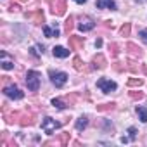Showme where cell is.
<instances>
[{
    "label": "cell",
    "instance_id": "obj_1",
    "mask_svg": "<svg viewBox=\"0 0 147 147\" xmlns=\"http://www.w3.org/2000/svg\"><path fill=\"white\" fill-rule=\"evenodd\" d=\"M26 87L31 92H38V88H40V73L38 71H35V69L28 71V75H26Z\"/></svg>",
    "mask_w": 147,
    "mask_h": 147
},
{
    "label": "cell",
    "instance_id": "obj_2",
    "mask_svg": "<svg viewBox=\"0 0 147 147\" xmlns=\"http://www.w3.org/2000/svg\"><path fill=\"white\" fill-rule=\"evenodd\" d=\"M49 76H50V82L55 85V88H62L66 85V82H67V75H66L64 71H54V69H50L49 71Z\"/></svg>",
    "mask_w": 147,
    "mask_h": 147
},
{
    "label": "cell",
    "instance_id": "obj_3",
    "mask_svg": "<svg viewBox=\"0 0 147 147\" xmlns=\"http://www.w3.org/2000/svg\"><path fill=\"white\" fill-rule=\"evenodd\" d=\"M57 128H61V123H59V121H55V119L50 118V116L43 118V121H42V130H43L47 135H52Z\"/></svg>",
    "mask_w": 147,
    "mask_h": 147
},
{
    "label": "cell",
    "instance_id": "obj_4",
    "mask_svg": "<svg viewBox=\"0 0 147 147\" xmlns=\"http://www.w3.org/2000/svg\"><path fill=\"white\" fill-rule=\"evenodd\" d=\"M97 87H99L104 94H111V92H114V90L118 88L116 82L107 80V78H99V80H97Z\"/></svg>",
    "mask_w": 147,
    "mask_h": 147
},
{
    "label": "cell",
    "instance_id": "obj_5",
    "mask_svg": "<svg viewBox=\"0 0 147 147\" xmlns=\"http://www.w3.org/2000/svg\"><path fill=\"white\" fill-rule=\"evenodd\" d=\"M4 94L9 97V99H14V100H21L24 97V92H21L16 85H9V87H4Z\"/></svg>",
    "mask_w": 147,
    "mask_h": 147
},
{
    "label": "cell",
    "instance_id": "obj_6",
    "mask_svg": "<svg viewBox=\"0 0 147 147\" xmlns=\"http://www.w3.org/2000/svg\"><path fill=\"white\" fill-rule=\"evenodd\" d=\"M66 0H55L52 2V14L54 16H64L66 14Z\"/></svg>",
    "mask_w": 147,
    "mask_h": 147
},
{
    "label": "cell",
    "instance_id": "obj_7",
    "mask_svg": "<svg viewBox=\"0 0 147 147\" xmlns=\"http://www.w3.org/2000/svg\"><path fill=\"white\" fill-rule=\"evenodd\" d=\"M67 40H69V49L71 50H76V49L83 47V43H85V38L83 36H76V35H69Z\"/></svg>",
    "mask_w": 147,
    "mask_h": 147
},
{
    "label": "cell",
    "instance_id": "obj_8",
    "mask_svg": "<svg viewBox=\"0 0 147 147\" xmlns=\"http://www.w3.org/2000/svg\"><path fill=\"white\" fill-rule=\"evenodd\" d=\"M26 18H28L33 24H42L45 16H43V11L38 9V11H35V12H26Z\"/></svg>",
    "mask_w": 147,
    "mask_h": 147
},
{
    "label": "cell",
    "instance_id": "obj_9",
    "mask_svg": "<svg viewBox=\"0 0 147 147\" xmlns=\"http://www.w3.org/2000/svg\"><path fill=\"white\" fill-rule=\"evenodd\" d=\"M126 49H128V55L130 57H133V59H138V57H142L144 55V50L138 47V45H135V43H126Z\"/></svg>",
    "mask_w": 147,
    "mask_h": 147
},
{
    "label": "cell",
    "instance_id": "obj_10",
    "mask_svg": "<svg viewBox=\"0 0 147 147\" xmlns=\"http://www.w3.org/2000/svg\"><path fill=\"white\" fill-rule=\"evenodd\" d=\"M106 66H107V61H106V57H104L102 54L94 55V59H92V67H95V69H104Z\"/></svg>",
    "mask_w": 147,
    "mask_h": 147
},
{
    "label": "cell",
    "instance_id": "obj_11",
    "mask_svg": "<svg viewBox=\"0 0 147 147\" xmlns=\"http://www.w3.org/2000/svg\"><path fill=\"white\" fill-rule=\"evenodd\" d=\"M78 28H80V31H90V30H94L95 28V23H94V19H90V18H82V23L78 24Z\"/></svg>",
    "mask_w": 147,
    "mask_h": 147
},
{
    "label": "cell",
    "instance_id": "obj_12",
    "mask_svg": "<svg viewBox=\"0 0 147 147\" xmlns=\"http://www.w3.org/2000/svg\"><path fill=\"white\" fill-rule=\"evenodd\" d=\"M95 7L97 9H111V11H116V2L114 0H97L95 2Z\"/></svg>",
    "mask_w": 147,
    "mask_h": 147
},
{
    "label": "cell",
    "instance_id": "obj_13",
    "mask_svg": "<svg viewBox=\"0 0 147 147\" xmlns=\"http://www.w3.org/2000/svg\"><path fill=\"white\" fill-rule=\"evenodd\" d=\"M35 123V116L33 114H28V113H23L19 116V125L21 126H31Z\"/></svg>",
    "mask_w": 147,
    "mask_h": 147
},
{
    "label": "cell",
    "instance_id": "obj_14",
    "mask_svg": "<svg viewBox=\"0 0 147 147\" xmlns=\"http://www.w3.org/2000/svg\"><path fill=\"white\" fill-rule=\"evenodd\" d=\"M69 52H71V50H67V49H64V47H61V45H57V47L52 49L54 57H59V59H66V57L69 55Z\"/></svg>",
    "mask_w": 147,
    "mask_h": 147
},
{
    "label": "cell",
    "instance_id": "obj_15",
    "mask_svg": "<svg viewBox=\"0 0 147 147\" xmlns=\"http://www.w3.org/2000/svg\"><path fill=\"white\" fill-rule=\"evenodd\" d=\"M43 35H45L47 38H54V36L57 38V36H59V30H57L55 26H54V28H49V26H43Z\"/></svg>",
    "mask_w": 147,
    "mask_h": 147
},
{
    "label": "cell",
    "instance_id": "obj_16",
    "mask_svg": "<svg viewBox=\"0 0 147 147\" xmlns=\"http://www.w3.org/2000/svg\"><path fill=\"white\" fill-rule=\"evenodd\" d=\"M87 126H88V118H87V116H80V118L76 119V130H78V131H83Z\"/></svg>",
    "mask_w": 147,
    "mask_h": 147
},
{
    "label": "cell",
    "instance_id": "obj_17",
    "mask_svg": "<svg viewBox=\"0 0 147 147\" xmlns=\"http://www.w3.org/2000/svg\"><path fill=\"white\" fill-rule=\"evenodd\" d=\"M137 114H138V119H140L142 123H147V107L137 106Z\"/></svg>",
    "mask_w": 147,
    "mask_h": 147
},
{
    "label": "cell",
    "instance_id": "obj_18",
    "mask_svg": "<svg viewBox=\"0 0 147 147\" xmlns=\"http://www.w3.org/2000/svg\"><path fill=\"white\" fill-rule=\"evenodd\" d=\"M19 113H11V114H5V121L9 123V125H12V123H19Z\"/></svg>",
    "mask_w": 147,
    "mask_h": 147
},
{
    "label": "cell",
    "instance_id": "obj_19",
    "mask_svg": "<svg viewBox=\"0 0 147 147\" xmlns=\"http://www.w3.org/2000/svg\"><path fill=\"white\" fill-rule=\"evenodd\" d=\"M73 66H75V69H76V71H83V69H85V64H83V61H82L78 55L73 57Z\"/></svg>",
    "mask_w": 147,
    "mask_h": 147
},
{
    "label": "cell",
    "instance_id": "obj_20",
    "mask_svg": "<svg viewBox=\"0 0 147 147\" xmlns=\"http://www.w3.org/2000/svg\"><path fill=\"white\" fill-rule=\"evenodd\" d=\"M52 106H54L55 109L62 111V109H66L69 104H66V102H64V100H61V99H52Z\"/></svg>",
    "mask_w": 147,
    "mask_h": 147
},
{
    "label": "cell",
    "instance_id": "obj_21",
    "mask_svg": "<svg viewBox=\"0 0 147 147\" xmlns=\"http://www.w3.org/2000/svg\"><path fill=\"white\" fill-rule=\"evenodd\" d=\"M73 23H75V19H73L71 16L66 19V23H64V33L66 35H69L71 33V30H73V26H75V24H73Z\"/></svg>",
    "mask_w": 147,
    "mask_h": 147
},
{
    "label": "cell",
    "instance_id": "obj_22",
    "mask_svg": "<svg viewBox=\"0 0 147 147\" xmlns=\"http://www.w3.org/2000/svg\"><path fill=\"white\" fill-rule=\"evenodd\" d=\"M114 102H107V104H100V106H97V111H100V113H106V111H113L114 109Z\"/></svg>",
    "mask_w": 147,
    "mask_h": 147
},
{
    "label": "cell",
    "instance_id": "obj_23",
    "mask_svg": "<svg viewBox=\"0 0 147 147\" xmlns=\"http://www.w3.org/2000/svg\"><path fill=\"white\" fill-rule=\"evenodd\" d=\"M130 31H131V24H130V23H125V24L119 28L121 36H130Z\"/></svg>",
    "mask_w": 147,
    "mask_h": 147
},
{
    "label": "cell",
    "instance_id": "obj_24",
    "mask_svg": "<svg viewBox=\"0 0 147 147\" xmlns=\"http://www.w3.org/2000/svg\"><path fill=\"white\" fill-rule=\"evenodd\" d=\"M140 85H144L142 78H130L128 80V87H140Z\"/></svg>",
    "mask_w": 147,
    "mask_h": 147
},
{
    "label": "cell",
    "instance_id": "obj_25",
    "mask_svg": "<svg viewBox=\"0 0 147 147\" xmlns=\"http://www.w3.org/2000/svg\"><path fill=\"white\" fill-rule=\"evenodd\" d=\"M119 47L116 45V43H109V50H111V54H113V57H118L119 55V50H118Z\"/></svg>",
    "mask_w": 147,
    "mask_h": 147
},
{
    "label": "cell",
    "instance_id": "obj_26",
    "mask_svg": "<svg viewBox=\"0 0 147 147\" xmlns=\"http://www.w3.org/2000/svg\"><path fill=\"white\" fill-rule=\"evenodd\" d=\"M69 138H71V135H69V133L66 131V133H62V135H61V138H59V142H61L62 145H67V144H69Z\"/></svg>",
    "mask_w": 147,
    "mask_h": 147
},
{
    "label": "cell",
    "instance_id": "obj_27",
    "mask_svg": "<svg viewBox=\"0 0 147 147\" xmlns=\"http://www.w3.org/2000/svg\"><path fill=\"white\" fill-rule=\"evenodd\" d=\"M128 138H130V140H135V138H137V128H135V126H130V128H128Z\"/></svg>",
    "mask_w": 147,
    "mask_h": 147
},
{
    "label": "cell",
    "instance_id": "obj_28",
    "mask_svg": "<svg viewBox=\"0 0 147 147\" xmlns=\"http://www.w3.org/2000/svg\"><path fill=\"white\" fill-rule=\"evenodd\" d=\"M2 69H5V71L14 69V62H11V61H4V62H2Z\"/></svg>",
    "mask_w": 147,
    "mask_h": 147
},
{
    "label": "cell",
    "instance_id": "obj_29",
    "mask_svg": "<svg viewBox=\"0 0 147 147\" xmlns=\"http://www.w3.org/2000/svg\"><path fill=\"white\" fill-rule=\"evenodd\" d=\"M130 97H131L133 100H140V99H144V94L137 90V92H130Z\"/></svg>",
    "mask_w": 147,
    "mask_h": 147
},
{
    "label": "cell",
    "instance_id": "obj_30",
    "mask_svg": "<svg viewBox=\"0 0 147 147\" xmlns=\"http://www.w3.org/2000/svg\"><path fill=\"white\" fill-rule=\"evenodd\" d=\"M128 69H130L131 73H137V71H138V66H137V64L130 59V61H128Z\"/></svg>",
    "mask_w": 147,
    "mask_h": 147
},
{
    "label": "cell",
    "instance_id": "obj_31",
    "mask_svg": "<svg viewBox=\"0 0 147 147\" xmlns=\"http://www.w3.org/2000/svg\"><path fill=\"white\" fill-rule=\"evenodd\" d=\"M9 11H12V12H19L21 7H19V4H11V5H9Z\"/></svg>",
    "mask_w": 147,
    "mask_h": 147
},
{
    "label": "cell",
    "instance_id": "obj_32",
    "mask_svg": "<svg viewBox=\"0 0 147 147\" xmlns=\"http://www.w3.org/2000/svg\"><path fill=\"white\" fill-rule=\"evenodd\" d=\"M138 36H140L142 40H145V42H147V28H144V30H140V31H138Z\"/></svg>",
    "mask_w": 147,
    "mask_h": 147
},
{
    "label": "cell",
    "instance_id": "obj_33",
    "mask_svg": "<svg viewBox=\"0 0 147 147\" xmlns=\"http://www.w3.org/2000/svg\"><path fill=\"white\" fill-rule=\"evenodd\" d=\"M114 69H116V71H123V66H121V62H116V64H114Z\"/></svg>",
    "mask_w": 147,
    "mask_h": 147
},
{
    "label": "cell",
    "instance_id": "obj_34",
    "mask_svg": "<svg viewBox=\"0 0 147 147\" xmlns=\"http://www.w3.org/2000/svg\"><path fill=\"white\" fill-rule=\"evenodd\" d=\"M95 47H97V49H100V47H102V40H100V38H97V40H95Z\"/></svg>",
    "mask_w": 147,
    "mask_h": 147
},
{
    "label": "cell",
    "instance_id": "obj_35",
    "mask_svg": "<svg viewBox=\"0 0 147 147\" xmlns=\"http://www.w3.org/2000/svg\"><path fill=\"white\" fill-rule=\"evenodd\" d=\"M104 26H106V28H109V26H113V21H104Z\"/></svg>",
    "mask_w": 147,
    "mask_h": 147
},
{
    "label": "cell",
    "instance_id": "obj_36",
    "mask_svg": "<svg viewBox=\"0 0 147 147\" xmlns=\"http://www.w3.org/2000/svg\"><path fill=\"white\" fill-rule=\"evenodd\" d=\"M75 2H76V4H85L87 0H75Z\"/></svg>",
    "mask_w": 147,
    "mask_h": 147
},
{
    "label": "cell",
    "instance_id": "obj_37",
    "mask_svg": "<svg viewBox=\"0 0 147 147\" xmlns=\"http://www.w3.org/2000/svg\"><path fill=\"white\" fill-rule=\"evenodd\" d=\"M142 69H144V73L147 75V66H142Z\"/></svg>",
    "mask_w": 147,
    "mask_h": 147
},
{
    "label": "cell",
    "instance_id": "obj_38",
    "mask_svg": "<svg viewBox=\"0 0 147 147\" xmlns=\"http://www.w3.org/2000/svg\"><path fill=\"white\" fill-rule=\"evenodd\" d=\"M47 2H49V4H52V2H54V0H47Z\"/></svg>",
    "mask_w": 147,
    "mask_h": 147
},
{
    "label": "cell",
    "instance_id": "obj_39",
    "mask_svg": "<svg viewBox=\"0 0 147 147\" xmlns=\"http://www.w3.org/2000/svg\"><path fill=\"white\" fill-rule=\"evenodd\" d=\"M137 2H145V0H137Z\"/></svg>",
    "mask_w": 147,
    "mask_h": 147
},
{
    "label": "cell",
    "instance_id": "obj_40",
    "mask_svg": "<svg viewBox=\"0 0 147 147\" xmlns=\"http://www.w3.org/2000/svg\"><path fill=\"white\" fill-rule=\"evenodd\" d=\"M19 2H26V0H19Z\"/></svg>",
    "mask_w": 147,
    "mask_h": 147
}]
</instances>
